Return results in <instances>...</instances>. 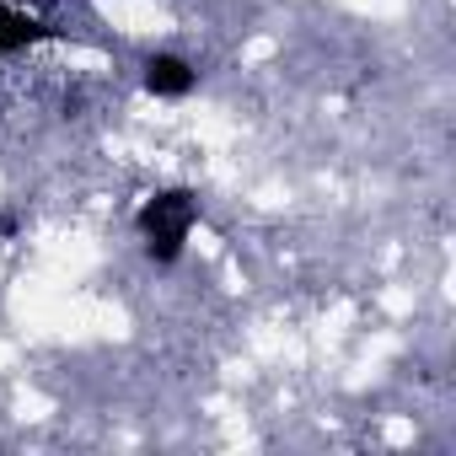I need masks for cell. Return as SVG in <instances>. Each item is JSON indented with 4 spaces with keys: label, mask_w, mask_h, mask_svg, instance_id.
<instances>
[{
    "label": "cell",
    "mask_w": 456,
    "mask_h": 456,
    "mask_svg": "<svg viewBox=\"0 0 456 456\" xmlns=\"http://www.w3.org/2000/svg\"><path fill=\"white\" fill-rule=\"evenodd\" d=\"M134 225H140L145 253H151L156 264H177L183 248H188V237H193V225H199V199H193V188H161V193H151V199L140 204Z\"/></svg>",
    "instance_id": "6da1fadb"
},
{
    "label": "cell",
    "mask_w": 456,
    "mask_h": 456,
    "mask_svg": "<svg viewBox=\"0 0 456 456\" xmlns=\"http://www.w3.org/2000/svg\"><path fill=\"white\" fill-rule=\"evenodd\" d=\"M49 38H60V28H49V22H38L28 12L0 6V60L17 54V49H33V44H49Z\"/></svg>",
    "instance_id": "3957f363"
},
{
    "label": "cell",
    "mask_w": 456,
    "mask_h": 456,
    "mask_svg": "<svg viewBox=\"0 0 456 456\" xmlns=\"http://www.w3.org/2000/svg\"><path fill=\"white\" fill-rule=\"evenodd\" d=\"M140 81H145V92H151V97H188V92H193V81H199V70H193L183 54H151Z\"/></svg>",
    "instance_id": "7a4b0ae2"
}]
</instances>
